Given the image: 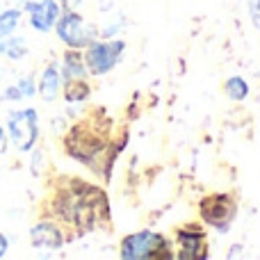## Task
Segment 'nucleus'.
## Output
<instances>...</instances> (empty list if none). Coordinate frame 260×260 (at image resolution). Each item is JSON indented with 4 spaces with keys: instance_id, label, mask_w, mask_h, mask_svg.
I'll return each mask as SVG.
<instances>
[{
    "instance_id": "10",
    "label": "nucleus",
    "mask_w": 260,
    "mask_h": 260,
    "mask_svg": "<svg viewBox=\"0 0 260 260\" xmlns=\"http://www.w3.org/2000/svg\"><path fill=\"white\" fill-rule=\"evenodd\" d=\"M30 242L37 249H59L64 244V233L53 221H39L30 231Z\"/></svg>"
},
{
    "instance_id": "4",
    "label": "nucleus",
    "mask_w": 260,
    "mask_h": 260,
    "mask_svg": "<svg viewBox=\"0 0 260 260\" xmlns=\"http://www.w3.org/2000/svg\"><path fill=\"white\" fill-rule=\"evenodd\" d=\"M7 135L12 139V144L16 146V151L25 153L39 139V114L37 110L25 108V110H16L9 112L7 117Z\"/></svg>"
},
{
    "instance_id": "21",
    "label": "nucleus",
    "mask_w": 260,
    "mask_h": 260,
    "mask_svg": "<svg viewBox=\"0 0 260 260\" xmlns=\"http://www.w3.org/2000/svg\"><path fill=\"white\" fill-rule=\"evenodd\" d=\"M5 3H7V0H0V5H5ZM12 3H16V7H21V5H25L27 0H12Z\"/></svg>"
},
{
    "instance_id": "19",
    "label": "nucleus",
    "mask_w": 260,
    "mask_h": 260,
    "mask_svg": "<svg viewBox=\"0 0 260 260\" xmlns=\"http://www.w3.org/2000/svg\"><path fill=\"white\" fill-rule=\"evenodd\" d=\"M78 3H80V0H64V12H73Z\"/></svg>"
},
{
    "instance_id": "3",
    "label": "nucleus",
    "mask_w": 260,
    "mask_h": 260,
    "mask_svg": "<svg viewBox=\"0 0 260 260\" xmlns=\"http://www.w3.org/2000/svg\"><path fill=\"white\" fill-rule=\"evenodd\" d=\"M64 146H67V153L71 157L85 162V165H91V160H96V155L103 153L105 139L94 128V123L82 121L69 130L67 139H64Z\"/></svg>"
},
{
    "instance_id": "9",
    "label": "nucleus",
    "mask_w": 260,
    "mask_h": 260,
    "mask_svg": "<svg viewBox=\"0 0 260 260\" xmlns=\"http://www.w3.org/2000/svg\"><path fill=\"white\" fill-rule=\"evenodd\" d=\"M25 12L30 16V25L35 27L37 32H48L53 30V25L59 18V3L57 0H35L25 3Z\"/></svg>"
},
{
    "instance_id": "17",
    "label": "nucleus",
    "mask_w": 260,
    "mask_h": 260,
    "mask_svg": "<svg viewBox=\"0 0 260 260\" xmlns=\"http://www.w3.org/2000/svg\"><path fill=\"white\" fill-rule=\"evenodd\" d=\"M224 91H226V96H229L231 101H244L249 96V85H247V80H244V78L233 76V78H229V80H226Z\"/></svg>"
},
{
    "instance_id": "7",
    "label": "nucleus",
    "mask_w": 260,
    "mask_h": 260,
    "mask_svg": "<svg viewBox=\"0 0 260 260\" xmlns=\"http://www.w3.org/2000/svg\"><path fill=\"white\" fill-rule=\"evenodd\" d=\"M55 27H57V37L69 46V48H78V50H80V48H87L91 41H96L94 39V37H96L94 30L87 25L85 18H82L76 9H73V12L59 14Z\"/></svg>"
},
{
    "instance_id": "14",
    "label": "nucleus",
    "mask_w": 260,
    "mask_h": 260,
    "mask_svg": "<svg viewBox=\"0 0 260 260\" xmlns=\"http://www.w3.org/2000/svg\"><path fill=\"white\" fill-rule=\"evenodd\" d=\"M27 53V46H25V39L23 37H5V39H0V55H5V57L9 59H21L23 55Z\"/></svg>"
},
{
    "instance_id": "13",
    "label": "nucleus",
    "mask_w": 260,
    "mask_h": 260,
    "mask_svg": "<svg viewBox=\"0 0 260 260\" xmlns=\"http://www.w3.org/2000/svg\"><path fill=\"white\" fill-rule=\"evenodd\" d=\"M89 94H91V89L85 82V78L64 82V101H67V103H82V101L89 99Z\"/></svg>"
},
{
    "instance_id": "16",
    "label": "nucleus",
    "mask_w": 260,
    "mask_h": 260,
    "mask_svg": "<svg viewBox=\"0 0 260 260\" xmlns=\"http://www.w3.org/2000/svg\"><path fill=\"white\" fill-rule=\"evenodd\" d=\"M30 96H35V78H30V76H25V78H21V80L16 82L14 87H9L7 91H5V99H9V101H14V99H30Z\"/></svg>"
},
{
    "instance_id": "20",
    "label": "nucleus",
    "mask_w": 260,
    "mask_h": 260,
    "mask_svg": "<svg viewBox=\"0 0 260 260\" xmlns=\"http://www.w3.org/2000/svg\"><path fill=\"white\" fill-rule=\"evenodd\" d=\"M251 14H260V0H251Z\"/></svg>"
},
{
    "instance_id": "2",
    "label": "nucleus",
    "mask_w": 260,
    "mask_h": 260,
    "mask_svg": "<svg viewBox=\"0 0 260 260\" xmlns=\"http://www.w3.org/2000/svg\"><path fill=\"white\" fill-rule=\"evenodd\" d=\"M121 258L126 260H165L171 258V247L165 235L153 231H139L121 242Z\"/></svg>"
},
{
    "instance_id": "11",
    "label": "nucleus",
    "mask_w": 260,
    "mask_h": 260,
    "mask_svg": "<svg viewBox=\"0 0 260 260\" xmlns=\"http://www.w3.org/2000/svg\"><path fill=\"white\" fill-rule=\"evenodd\" d=\"M37 91H39V96L46 103H53L59 96V91H62V71L57 69V64H48V67L44 69Z\"/></svg>"
},
{
    "instance_id": "12",
    "label": "nucleus",
    "mask_w": 260,
    "mask_h": 260,
    "mask_svg": "<svg viewBox=\"0 0 260 260\" xmlns=\"http://www.w3.org/2000/svg\"><path fill=\"white\" fill-rule=\"evenodd\" d=\"M87 67H85V57L80 55L78 48H69L64 53V59H62V78L64 82L67 80H80V78L87 76Z\"/></svg>"
},
{
    "instance_id": "18",
    "label": "nucleus",
    "mask_w": 260,
    "mask_h": 260,
    "mask_svg": "<svg viewBox=\"0 0 260 260\" xmlns=\"http://www.w3.org/2000/svg\"><path fill=\"white\" fill-rule=\"evenodd\" d=\"M7 249H9V242H7V238H5L3 233H0V258L7 253Z\"/></svg>"
},
{
    "instance_id": "6",
    "label": "nucleus",
    "mask_w": 260,
    "mask_h": 260,
    "mask_svg": "<svg viewBox=\"0 0 260 260\" xmlns=\"http://www.w3.org/2000/svg\"><path fill=\"white\" fill-rule=\"evenodd\" d=\"M199 212H201V219L206 221L208 226L217 229L219 233H226L231 226V221L235 219V212H238V206H235L233 197L231 194H210L201 201L199 206Z\"/></svg>"
},
{
    "instance_id": "15",
    "label": "nucleus",
    "mask_w": 260,
    "mask_h": 260,
    "mask_svg": "<svg viewBox=\"0 0 260 260\" xmlns=\"http://www.w3.org/2000/svg\"><path fill=\"white\" fill-rule=\"evenodd\" d=\"M21 7H9L0 12V39L14 35L18 30V23H21Z\"/></svg>"
},
{
    "instance_id": "1",
    "label": "nucleus",
    "mask_w": 260,
    "mask_h": 260,
    "mask_svg": "<svg viewBox=\"0 0 260 260\" xmlns=\"http://www.w3.org/2000/svg\"><path fill=\"white\" fill-rule=\"evenodd\" d=\"M53 206L55 215L78 231H91L101 217L108 215L105 194L99 187H91L80 180H71V185L57 194Z\"/></svg>"
},
{
    "instance_id": "8",
    "label": "nucleus",
    "mask_w": 260,
    "mask_h": 260,
    "mask_svg": "<svg viewBox=\"0 0 260 260\" xmlns=\"http://www.w3.org/2000/svg\"><path fill=\"white\" fill-rule=\"evenodd\" d=\"M176 242H178V258L183 260H201L208 258V240H206V231L197 224H189L178 229L176 233Z\"/></svg>"
},
{
    "instance_id": "5",
    "label": "nucleus",
    "mask_w": 260,
    "mask_h": 260,
    "mask_svg": "<svg viewBox=\"0 0 260 260\" xmlns=\"http://www.w3.org/2000/svg\"><path fill=\"white\" fill-rule=\"evenodd\" d=\"M126 44L123 41H91L85 53V67L91 76H105L119 64Z\"/></svg>"
}]
</instances>
